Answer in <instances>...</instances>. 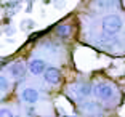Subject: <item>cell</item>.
Wrapping results in <instances>:
<instances>
[{
  "mask_svg": "<svg viewBox=\"0 0 125 117\" xmlns=\"http://www.w3.org/2000/svg\"><path fill=\"white\" fill-rule=\"evenodd\" d=\"M124 26V21L119 15H107L103 18L101 21V27H103V32L107 34V35H114V34H119Z\"/></svg>",
  "mask_w": 125,
  "mask_h": 117,
  "instance_id": "1",
  "label": "cell"
},
{
  "mask_svg": "<svg viewBox=\"0 0 125 117\" xmlns=\"http://www.w3.org/2000/svg\"><path fill=\"white\" fill-rule=\"evenodd\" d=\"M93 95L99 101H109L114 96V87L111 84H106V82H99L93 87Z\"/></svg>",
  "mask_w": 125,
  "mask_h": 117,
  "instance_id": "2",
  "label": "cell"
},
{
  "mask_svg": "<svg viewBox=\"0 0 125 117\" xmlns=\"http://www.w3.org/2000/svg\"><path fill=\"white\" fill-rule=\"evenodd\" d=\"M27 69H29V72L32 74V75H40V74H43L45 71H47V63L40 58H34V59H31V63L27 64Z\"/></svg>",
  "mask_w": 125,
  "mask_h": 117,
  "instance_id": "3",
  "label": "cell"
},
{
  "mask_svg": "<svg viewBox=\"0 0 125 117\" xmlns=\"http://www.w3.org/2000/svg\"><path fill=\"white\" fill-rule=\"evenodd\" d=\"M43 77H45V80H47L48 84L56 85L59 80H61V72H59L56 67L50 66V67H47V71L43 72Z\"/></svg>",
  "mask_w": 125,
  "mask_h": 117,
  "instance_id": "4",
  "label": "cell"
},
{
  "mask_svg": "<svg viewBox=\"0 0 125 117\" xmlns=\"http://www.w3.org/2000/svg\"><path fill=\"white\" fill-rule=\"evenodd\" d=\"M21 99L22 101H26V103H37L39 99H40V93L37 92L35 88H24L21 92Z\"/></svg>",
  "mask_w": 125,
  "mask_h": 117,
  "instance_id": "5",
  "label": "cell"
},
{
  "mask_svg": "<svg viewBox=\"0 0 125 117\" xmlns=\"http://www.w3.org/2000/svg\"><path fill=\"white\" fill-rule=\"evenodd\" d=\"M71 90L77 92V96H80V98H87V96H90L93 93V88L88 84H75L71 87Z\"/></svg>",
  "mask_w": 125,
  "mask_h": 117,
  "instance_id": "6",
  "label": "cell"
},
{
  "mask_svg": "<svg viewBox=\"0 0 125 117\" xmlns=\"http://www.w3.org/2000/svg\"><path fill=\"white\" fill-rule=\"evenodd\" d=\"M10 74L13 77H21L22 74H24V71H26V67H24V64L22 63H19V61H16V63H13V64H10Z\"/></svg>",
  "mask_w": 125,
  "mask_h": 117,
  "instance_id": "7",
  "label": "cell"
},
{
  "mask_svg": "<svg viewBox=\"0 0 125 117\" xmlns=\"http://www.w3.org/2000/svg\"><path fill=\"white\" fill-rule=\"evenodd\" d=\"M56 34H58V35H61V37H67L71 34V26H67V24L58 26V27H56Z\"/></svg>",
  "mask_w": 125,
  "mask_h": 117,
  "instance_id": "8",
  "label": "cell"
},
{
  "mask_svg": "<svg viewBox=\"0 0 125 117\" xmlns=\"http://www.w3.org/2000/svg\"><path fill=\"white\" fill-rule=\"evenodd\" d=\"M95 2L99 8H111L114 5H117V0H95Z\"/></svg>",
  "mask_w": 125,
  "mask_h": 117,
  "instance_id": "9",
  "label": "cell"
},
{
  "mask_svg": "<svg viewBox=\"0 0 125 117\" xmlns=\"http://www.w3.org/2000/svg\"><path fill=\"white\" fill-rule=\"evenodd\" d=\"M0 87H2V93H5L8 90V79L5 75L0 77Z\"/></svg>",
  "mask_w": 125,
  "mask_h": 117,
  "instance_id": "10",
  "label": "cell"
},
{
  "mask_svg": "<svg viewBox=\"0 0 125 117\" xmlns=\"http://www.w3.org/2000/svg\"><path fill=\"white\" fill-rule=\"evenodd\" d=\"M0 117H15V116H13V112H11L10 109H7V107H3V109L0 111Z\"/></svg>",
  "mask_w": 125,
  "mask_h": 117,
  "instance_id": "11",
  "label": "cell"
}]
</instances>
